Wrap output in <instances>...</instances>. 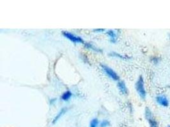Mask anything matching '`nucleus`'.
I'll return each mask as SVG.
<instances>
[{"label": "nucleus", "instance_id": "nucleus-12", "mask_svg": "<svg viewBox=\"0 0 170 127\" xmlns=\"http://www.w3.org/2000/svg\"><path fill=\"white\" fill-rule=\"evenodd\" d=\"M100 126V122L97 118H94L90 122L89 127H98Z\"/></svg>", "mask_w": 170, "mask_h": 127}, {"label": "nucleus", "instance_id": "nucleus-2", "mask_svg": "<svg viewBox=\"0 0 170 127\" xmlns=\"http://www.w3.org/2000/svg\"><path fill=\"white\" fill-rule=\"evenodd\" d=\"M101 67L106 75H107L112 80L114 81H119L120 80V77L118 74L109 66L104 64H101Z\"/></svg>", "mask_w": 170, "mask_h": 127}, {"label": "nucleus", "instance_id": "nucleus-13", "mask_svg": "<svg viewBox=\"0 0 170 127\" xmlns=\"http://www.w3.org/2000/svg\"><path fill=\"white\" fill-rule=\"evenodd\" d=\"M110 126V123L107 119H104L100 123V127H109Z\"/></svg>", "mask_w": 170, "mask_h": 127}, {"label": "nucleus", "instance_id": "nucleus-10", "mask_svg": "<svg viewBox=\"0 0 170 127\" xmlns=\"http://www.w3.org/2000/svg\"><path fill=\"white\" fill-rule=\"evenodd\" d=\"M109 55L111 56L112 57H115L117 59H122V60H127V59H129V57L128 56H126V55H122L120 53L115 52H110L109 53Z\"/></svg>", "mask_w": 170, "mask_h": 127}, {"label": "nucleus", "instance_id": "nucleus-5", "mask_svg": "<svg viewBox=\"0 0 170 127\" xmlns=\"http://www.w3.org/2000/svg\"><path fill=\"white\" fill-rule=\"evenodd\" d=\"M155 100H156L157 103L161 105V106H163V107H168L169 105V101L168 98L163 95H158L156 97V98H155Z\"/></svg>", "mask_w": 170, "mask_h": 127}, {"label": "nucleus", "instance_id": "nucleus-1", "mask_svg": "<svg viewBox=\"0 0 170 127\" xmlns=\"http://www.w3.org/2000/svg\"><path fill=\"white\" fill-rule=\"evenodd\" d=\"M135 87H136L137 93L139 95V96L140 97V98H141V99L145 100L146 96H147V92H146V90H145V87L144 79L142 76H139L138 79L136 83Z\"/></svg>", "mask_w": 170, "mask_h": 127}, {"label": "nucleus", "instance_id": "nucleus-15", "mask_svg": "<svg viewBox=\"0 0 170 127\" xmlns=\"http://www.w3.org/2000/svg\"><path fill=\"white\" fill-rule=\"evenodd\" d=\"M93 31L95 33H103V32L105 31V29H93Z\"/></svg>", "mask_w": 170, "mask_h": 127}, {"label": "nucleus", "instance_id": "nucleus-6", "mask_svg": "<svg viewBox=\"0 0 170 127\" xmlns=\"http://www.w3.org/2000/svg\"><path fill=\"white\" fill-rule=\"evenodd\" d=\"M117 87L120 91V92L122 95H127L128 94V89H127L124 81H119L117 83Z\"/></svg>", "mask_w": 170, "mask_h": 127}, {"label": "nucleus", "instance_id": "nucleus-16", "mask_svg": "<svg viewBox=\"0 0 170 127\" xmlns=\"http://www.w3.org/2000/svg\"><path fill=\"white\" fill-rule=\"evenodd\" d=\"M56 100H55V98H54V99H52L51 100V104H52Z\"/></svg>", "mask_w": 170, "mask_h": 127}, {"label": "nucleus", "instance_id": "nucleus-14", "mask_svg": "<svg viewBox=\"0 0 170 127\" xmlns=\"http://www.w3.org/2000/svg\"><path fill=\"white\" fill-rule=\"evenodd\" d=\"M151 61L154 63V64L157 65V64H158V63L160 62V58L158 57H153L151 59Z\"/></svg>", "mask_w": 170, "mask_h": 127}, {"label": "nucleus", "instance_id": "nucleus-3", "mask_svg": "<svg viewBox=\"0 0 170 127\" xmlns=\"http://www.w3.org/2000/svg\"><path fill=\"white\" fill-rule=\"evenodd\" d=\"M62 33L63 36L66 38H67L74 43H85L84 40L80 36H77V35H75L72 33H70L69 31H62Z\"/></svg>", "mask_w": 170, "mask_h": 127}, {"label": "nucleus", "instance_id": "nucleus-11", "mask_svg": "<svg viewBox=\"0 0 170 127\" xmlns=\"http://www.w3.org/2000/svg\"><path fill=\"white\" fill-rule=\"evenodd\" d=\"M72 95H73V94L72 91L69 90H67L65 91V92H64L62 94L61 98V100L63 101H68L70 99L71 97H72Z\"/></svg>", "mask_w": 170, "mask_h": 127}, {"label": "nucleus", "instance_id": "nucleus-8", "mask_svg": "<svg viewBox=\"0 0 170 127\" xmlns=\"http://www.w3.org/2000/svg\"><path fill=\"white\" fill-rule=\"evenodd\" d=\"M83 45H84V47L88 49V50H92L96 53H102L103 52V50L101 48L96 46L94 45H93L91 43H88L87 42V43H85Z\"/></svg>", "mask_w": 170, "mask_h": 127}, {"label": "nucleus", "instance_id": "nucleus-9", "mask_svg": "<svg viewBox=\"0 0 170 127\" xmlns=\"http://www.w3.org/2000/svg\"><path fill=\"white\" fill-rule=\"evenodd\" d=\"M66 111H67V109H66V108H62V109L59 111L58 113L56 115V116H55V118H54L53 121H52V123H53V124H55V123H56L57 122H58L59 119L64 115H65V114L66 113Z\"/></svg>", "mask_w": 170, "mask_h": 127}, {"label": "nucleus", "instance_id": "nucleus-17", "mask_svg": "<svg viewBox=\"0 0 170 127\" xmlns=\"http://www.w3.org/2000/svg\"><path fill=\"white\" fill-rule=\"evenodd\" d=\"M168 127H170V125H169V126H168Z\"/></svg>", "mask_w": 170, "mask_h": 127}, {"label": "nucleus", "instance_id": "nucleus-4", "mask_svg": "<svg viewBox=\"0 0 170 127\" xmlns=\"http://www.w3.org/2000/svg\"><path fill=\"white\" fill-rule=\"evenodd\" d=\"M145 117L147 120L148 122V123H149L150 127H159L158 123L155 120V118H154L152 112L149 108H145Z\"/></svg>", "mask_w": 170, "mask_h": 127}, {"label": "nucleus", "instance_id": "nucleus-7", "mask_svg": "<svg viewBox=\"0 0 170 127\" xmlns=\"http://www.w3.org/2000/svg\"><path fill=\"white\" fill-rule=\"evenodd\" d=\"M107 34L108 36L111 43H116L117 41V39H118L117 38L118 36H117V34L115 31L110 29V30L107 31Z\"/></svg>", "mask_w": 170, "mask_h": 127}]
</instances>
